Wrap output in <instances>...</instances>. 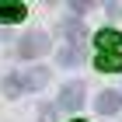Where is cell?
I'll return each instance as SVG.
<instances>
[{"label": "cell", "mask_w": 122, "mask_h": 122, "mask_svg": "<svg viewBox=\"0 0 122 122\" xmlns=\"http://www.w3.org/2000/svg\"><path fill=\"white\" fill-rule=\"evenodd\" d=\"M59 105L70 108V112H77V108L84 105V87H80V84H66L63 94H59Z\"/></svg>", "instance_id": "cell-2"}, {"label": "cell", "mask_w": 122, "mask_h": 122, "mask_svg": "<svg viewBox=\"0 0 122 122\" xmlns=\"http://www.w3.org/2000/svg\"><path fill=\"white\" fill-rule=\"evenodd\" d=\"M21 91H25V77H18V73H10L7 80H4V94H7V98H18Z\"/></svg>", "instance_id": "cell-7"}, {"label": "cell", "mask_w": 122, "mask_h": 122, "mask_svg": "<svg viewBox=\"0 0 122 122\" xmlns=\"http://www.w3.org/2000/svg\"><path fill=\"white\" fill-rule=\"evenodd\" d=\"M73 59H80V46H70V49H63L59 63H63V66H73Z\"/></svg>", "instance_id": "cell-8"}, {"label": "cell", "mask_w": 122, "mask_h": 122, "mask_svg": "<svg viewBox=\"0 0 122 122\" xmlns=\"http://www.w3.org/2000/svg\"><path fill=\"white\" fill-rule=\"evenodd\" d=\"M119 105H122L119 91H101V94H98V101H94V108H98L101 115H112V112H119Z\"/></svg>", "instance_id": "cell-4"}, {"label": "cell", "mask_w": 122, "mask_h": 122, "mask_svg": "<svg viewBox=\"0 0 122 122\" xmlns=\"http://www.w3.org/2000/svg\"><path fill=\"white\" fill-rule=\"evenodd\" d=\"M42 52H49V35L31 31L28 38H21V59H35V56H42Z\"/></svg>", "instance_id": "cell-1"}, {"label": "cell", "mask_w": 122, "mask_h": 122, "mask_svg": "<svg viewBox=\"0 0 122 122\" xmlns=\"http://www.w3.org/2000/svg\"><path fill=\"white\" fill-rule=\"evenodd\" d=\"M73 122H84V119H73Z\"/></svg>", "instance_id": "cell-9"}, {"label": "cell", "mask_w": 122, "mask_h": 122, "mask_svg": "<svg viewBox=\"0 0 122 122\" xmlns=\"http://www.w3.org/2000/svg\"><path fill=\"white\" fill-rule=\"evenodd\" d=\"M94 42H98V49H101V52H115V46L122 42V35H119L115 28H101L98 35H94Z\"/></svg>", "instance_id": "cell-6"}, {"label": "cell", "mask_w": 122, "mask_h": 122, "mask_svg": "<svg viewBox=\"0 0 122 122\" xmlns=\"http://www.w3.org/2000/svg\"><path fill=\"white\" fill-rule=\"evenodd\" d=\"M94 66H98L101 73H119L122 70V52H98Z\"/></svg>", "instance_id": "cell-5"}, {"label": "cell", "mask_w": 122, "mask_h": 122, "mask_svg": "<svg viewBox=\"0 0 122 122\" xmlns=\"http://www.w3.org/2000/svg\"><path fill=\"white\" fill-rule=\"evenodd\" d=\"M25 14H28V10H25V4H21V0H0V21H4V25L21 21Z\"/></svg>", "instance_id": "cell-3"}]
</instances>
